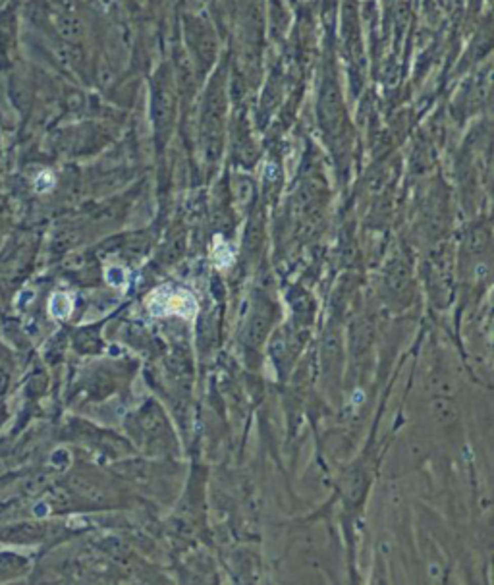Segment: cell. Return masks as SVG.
I'll return each instance as SVG.
<instances>
[{
	"mask_svg": "<svg viewBox=\"0 0 494 585\" xmlns=\"http://www.w3.org/2000/svg\"><path fill=\"white\" fill-rule=\"evenodd\" d=\"M45 508H47V506H43V504H41V506H35V514H37V516H39V514H41V516H43V514H47V510H45Z\"/></svg>",
	"mask_w": 494,
	"mask_h": 585,
	"instance_id": "cell-6",
	"label": "cell"
},
{
	"mask_svg": "<svg viewBox=\"0 0 494 585\" xmlns=\"http://www.w3.org/2000/svg\"><path fill=\"white\" fill-rule=\"evenodd\" d=\"M126 277H128V272H126L122 267H110L106 270V280H108V284H112V286H118V288L126 286Z\"/></svg>",
	"mask_w": 494,
	"mask_h": 585,
	"instance_id": "cell-4",
	"label": "cell"
},
{
	"mask_svg": "<svg viewBox=\"0 0 494 585\" xmlns=\"http://www.w3.org/2000/svg\"><path fill=\"white\" fill-rule=\"evenodd\" d=\"M52 185H54V178H52L51 172H41V174H39V178L35 180V187H37V191H39V193H43V191H49Z\"/></svg>",
	"mask_w": 494,
	"mask_h": 585,
	"instance_id": "cell-5",
	"label": "cell"
},
{
	"mask_svg": "<svg viewBox=\"0 0 494 585\" xmlns=\"http://www.w3.org/2000/svg\"><path fill=\"white\" fill-rule=\"evenodd\" d=\"M213 257H215V263L218 265V267H228L232 261H234V253H232V249L226 246V244H218V246L215 247V251H213Z\"/></svg>",
	"mask_w": 494,
	"mask_h": 585,
	"instance_id": "cell-3",
	"label": "cell"
},
{
	"mask_svg": "<svg viewBox=\"0 0 494 585\" xmlns=\"http://www.w3.org/2000/svg\"><path fill=\"white\" fill-rule=\"evenodd\" d=\"M73 301L68 294H54L51 298V313L56 319H66L72 313Z\"/></svg>",
	"mask_w": 494,
	"mask_h": 585,
	"instance_id": "cell-2",
	"label": "cell"
},
{
	"mask_svg": "<svg viewBox=\"0 0 494 585\" xmlns=\"http://www.w3.org/2000/svg\"><path fill=\"white\" fill-rule=\"evenodd\" d=\"M147 307L154 317H166V315H178L184 319H195L197 301L191 292L174 288L170 284H162L151 294L147 301Z\"/></svg>",
	"mask_w": 494,
	"mask_h": 585,
	"instance_id": "cell-1",
	"label": "cell"
}]
</instances>
